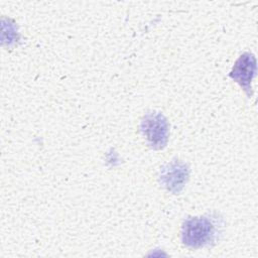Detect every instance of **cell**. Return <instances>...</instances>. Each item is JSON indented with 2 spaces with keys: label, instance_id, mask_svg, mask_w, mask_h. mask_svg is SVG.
I'll use <instances>...</instances> for the list:
<instances>
[{
  "label": "cell",
  "instance_id": "obj_4",
  "mask_svg": "<svg viewBox=\"0 0 258 258\" xmlns=\"http://www.w3.org/2000/svg\"><path fill=\"white\" fill-rule=\"evenodd\" d=\"M189 169L184 162L174 160L160 170L159 180L162 186L172 194H178L188 180Z\"/></svg>",
  "mask_w": 258,
  "mask_h": 258
},
{
  "label": "cell",
  "instance_id": "obj_3",
  "mask_svg": "<svg viewBox=\"0 0 258 258\" xmlns=\"http://www.w3.org/2000/svg\"><path fill=\"white\" fill-rule=\"evenodd\" d=\"M257 72L256 58L250 52H244L236 60L229 77L238 83L240 87L250 97L252 96V81Z\"/></svg>",
  "mask_w": 258,
  "mask_h": 258
},
{
  "label": "cell",
  "instance_id": "obj_2",
  "mask_svg": "<svg viewBox=\"0 0 258 258\" xmlns=\"http://www.w3.org/2000/svg\"><path fill=\"white\" fill-rule=\"evenodd\" d=\"M142 135L147 141V144L155 149H163L168 141L169 126L167 119L160 112L147 113L140 124Z\"/></svg>",
  "mask_w": 258,
  "mask_h": 258
},
{
  "label": "cell",
  "instance_id": "obj_1",
  "mask_svg": "<svg viewBox=\"0 0 258 258\" xmlns=\"http://www.w3.org/2000/svg\"><path fill=\"white\" fill-rule=\"evenodd\" d=\"M219 224L212 217H190L181 226V242L188 248H202L215 243Z\"/></svg>",
  "mask_w": 258,
  "mask_h": 258
}]
</instances>
